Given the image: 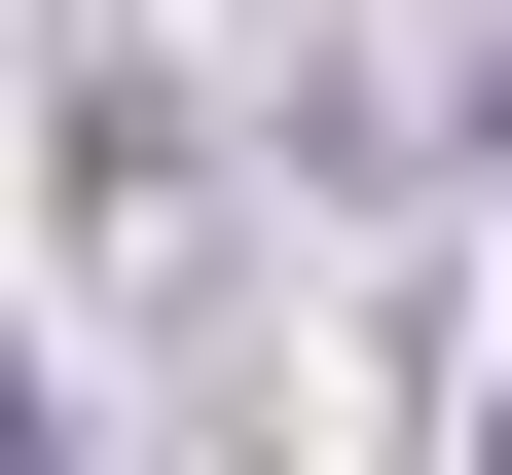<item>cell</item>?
<instances>
[{
	"label": "cell",
	"instance_id": "cell-1",
	"mask_svg": "<svg viewBox=\"0 0 512 475\" xmlns=\"http://www.w3.org/2000/svg\"><path fill=\"white\" fill-rule=\"evenodd\" d=\"M0 475H74V439H37V402H0Z\"/></svg>",
	"mask_w": 512,
	"mask_h": 475
},
{
	"label": "cell",
	"instance_id": "cell-2",
	"mask_svg": "<svg viewBox=\"0 0 512 475\" xmlns=\"http://www.w3.org/2000/svg\"><path fill=\"white\" fill-rule=\"evenodd\" d=\"M476 475H512V439H476Z\"/></svg>",
	"mask_w": 512,
	"mask_h": 475
}]
</instances>
